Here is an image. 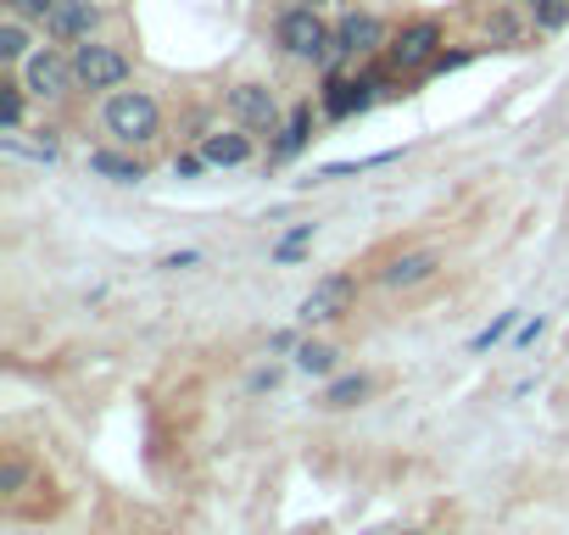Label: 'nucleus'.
<instances>
[{
	"instance_id": "nucleus-1",
	"label": "nucleus",
	"mask_w": 569,
	"mask_h": 535,
	"mask_svg": "<svg viewBox=\"0 0 569 535\" xmlns=\"http://www.w3.org/2000/svg\"><path fill=\"white\" fill-rule=\"evenodd\" d=\"M101 118H107V134L123 140V145H146V140H157V129H162V107H157L146 90H118Z\"/></svg>"
},
{
	"instance_id": "nucleus-2",
	"label": "nucleus",
	"mask_w": 569,
	"mask_h": 535,
	"mask_svg": "<svg viewBox=\"0 0 569 535\" xmlns=\"http://www.w3.org/2000/svg\"><path fill=\"white\" fill-rule=\"evenodd\" d=\"M279 46L291 51L297 62H325L330 51H336V29H325V18L313 12V7H291L279 18Z\"/></svg>"
},
{
	"instance_id": "nucleus-3",
	"label": "nucleus",
	"mask_w": 569,
	"mask_h": 535,
	"mask_svg": "<svg viewBox=\"0 0 569 535\" xmlns=\"http://www.w3.org/2000/svg\"><path fill=\"white\" fill-rule=\"evenodd\" d=\"M73 73H79V84H84V90H118V84L129 79V57H123V51H112V46L84 40V46L73 51Z\"/></svg>"
},
{
	"instance_id": "nucleus-4",
	"label": "nucleus",
	"mask_w": 569,
	"mask_h": 535,
	"mask_svg": "<svg viewBox=\"0 0 569 535\" xmlns=\"http://www.w3.org/2000/svg\"><path fill=\"white\" fill-rule=\"evenodd\" d=\"M79 73H73V62L68 57H57V51H34L29 62H23V84H29V95H40V101H57V95H68V84H73Z\"/></svg>"
},
{
	"instance_id": "nucleus-5",
	"label": "nucleus",
	"mask_w": 569,
	"mask_h": 535,
	"mask_svg": "<svg viewBox=\"0 0 569 535\" xmlns=\"http://www.w3.org/2000/svg\"><path fill=\"white\" fill-rule=\"evenodd\" d=\"M352 307V280L347 274H330V280H319L313 291H308V302L297 307V319L302 324H330V319H341Z\"/></svg>"
},
{
	"instance_id": "nucleus-6",
	"label": "nucleus",
	"mask_w": 569,
	"mask_h": 535,
	"mask_svg": "<svg viewBox=\"0 0 569 535\" xmlns=\"http://www.w3.org/2000/svg\"><path fill=\"white\" fill-rule=\"evenodd\" d=\"M380 46H386V23H380V18L347 12V18L336 23V51H341V57H369V51H380Z\"/></svg>"
},
{
	"instance_id": "nucleus-7",
	"label": "nucleus",
	"mask_w": 569,
	"mask_h": 535,
	"mask_svg": "<svg viewBox=\"0 0 569 535\" xmlns=\"http://www.w3.org/2000/svg\"><path fill=\"white\" fill-rule=\"evenodd\" d=\"M436 46H441V29H436V23H413V29L391 46V68H397V73L436 68Z\"/></svg>"
},
{
	"instance_id": "nucleus-8",
	"label": "nucleus",
	"mask_w": 569,
	"mask_h": 535,
	"mask_svg": "<svg viewBox=\"0 0 569 535\" xmlns=\"http://www.w3.org/2000/svg\"><path fill=\"white\" fill-rule=\"evenodd\" d=\"M229 112H234L246 129H268V134H273V123H279V101H273V90H262V84H234V90H229Z\"/></svg>"
},
{
	"instance_id": "nucleus-9",
	"label": "nucleus",
	"mask_w": 569,
	"mask_h": 535,
	"mask_svg": "<svg viewBox=\"0 0 569 535\" xmlns=\"http://www.w3.org/2000/svg\"><path fill=\"white\" fill-rule=\"evenodd\" d=\"M90 29H96L90 0H57V7L46 12V34L51 40H90Z\"/></svg>"
},
{
	"instance_id": "nucleus-10",
	"label": "nucleus",
	"mask_w": 569,
	"mask_h": 535,
	"mask_svg": "<svg viewBox=\"0 0 569 535\" xmlns=\"http://www.w3.org/2000/svg\"><path fill=\"white\" fill-rule=\"evenodd\" d=\"M430 274H436V251H408V256H397V262L386 268L380 280H386L391 291H408V285H425Z\"/></svg>"
},
{
	"instance_id": "nucleus-11",
	"label": "nucleus",
	"mask_w": 569,
	"mask_h": 535,
	"mask_svg": "<svg viewBox=\"0 0 569 535\" xmlns=\"http://www.w3.org/2000/svg\"><path fill=\"white\" fill-rule=\"evenodd\" d=\"M201 157L212 168H240V162H251V140L246 134H207L201 140Z\"/></svg>"
},
{
	"instance_id": "nucleus-12",
	"label": "nucleus",
	"mask_w": 569,
	"mask_h": 535,
	"mask_svg": "<svg viewBox=\"0 0 569 535\" xmlns=\"http://www.w3.org/2000/svg\"><path fill=\"white\" fill-rule=\"evenodd\" d=\"M90 173H101L112 184H140L146 179V168L129 162V157H118V151H90Z\"/></svg>"
},
{
	"instance_id": "nucleus-13",
	"label": "nucleus",
	"mask_w": 569,
	"mask_h": 535,
	"mask_svg": "<svg viewBox=\"0 0 569 535\" xmlns=\"http://www.w3.org/2000/svg\"><path fill=\"white\" fill-rule=\"evenodd\" d=\"M369 90H375V84H330L325 112H330V118H352V112L369 107Z\"/></svg>"
},
{
	"instance_id": "nucleus-14",
	"label": "nucleus",
	"mask_w": 569,
	"mask_h": 535,
	"mask_svg": "<svg viewBox=\"0 0 569 535\" xmlns=\"http://www.w3.org/2000/svg\"><path fill=\"white\" fill-rule=\"evenodd\" d=\"M369 391H375V385H369L363 374H341V380H330V391H325V407H358Z\"/></svg>"
},
{
	"instance_id": "nucleus-15",
	"label": "nucleus",
	"mask_w": 569,
	"mask_h": 535,
	"mask_svg": "<svg viewBox=\"0 0 569 535\" xmlns=\"http://www.w3.org/2000/svg\"><path fill=\"white\" fill-rule=\"evenodd\" d=\"M302 145H308V107H302V112H291V123L279 129V140H273V157L284 162V157H297Z\"/></svg>"
},
{
	"instance_id": "nucleus-16",
	"label": "nucleus",
	"mask_w": 569,
	"mask_h": 535,
	"mask_svg": "<svg viewBox=\"0 0 569 535\" xmlns=\"http://www.w3.org/2000/svg\"><path fill=\"white\" fill-rule=\"evenodd\" d=\"M29 29L12 18V23H0V62H29Z\"/></svg>"
},
{
	"instance_id": "nucleus-17",
	"label": "nucleus",
	"mask_w": 569,
	"mask_h": 535,
	"mask_svg": "<svg viewBox=\"0 0 569 535\" xmlns=\"http://www.w3.org/2000/svg\"><path fill=\"white\" fill-rule=\"evenodd\" d=\"M297 369H302V374H336V352L319 346V341H302V346H297Z\"/></svg>"
},
{
	"instance_id": "nucleus-18",
	"label": "nucleus",
	"mask_w": 569,
	"mask_h": 535,
	"mask_svg": "<svg viewBox=\"0 0 569 535\" xmlns=\"http://www.w3.org/2000/svg\"><path fill=\"white\" fill-rule=\"evenodd\" d=\"M23 95L29 84H0V123L7 129H23Z\"/></svg>"
},
{
	"instance_id": "nucleus-19",
	"label": "nucleus",
	"mask_w": 569,
	"mask_h": 535,
	"mask_svg": "<svg viewBox=\"0 0 569 535\" xmlns=\"http://www.w3.org/2000/svg\"><path fill=\"white\" fill-rule=\"evenodd\" d=\"M530 18H536V29L558 34V29L569 23V0H536V7H530Z\"/></svg>"
},
{
	"instance_id": "nucleus-20",
	"label": "nucleus",
	"mask_w": 569,
	"mask_h": 535,
	"mask_svg": "<svg viewBox=\"0 0 569 535\" xmlns=\"http://www.w3.org/2000/svg\"><path fill=\"white\" fill-rule=\"evenodd\" d=\"M308 240H313V223H297V229H291V234H284V240H279V245H273V256H279V262H297V256H302V245H308Z\"/></svg>"
},
{
	"instance_id": "nucleus-21",
	"label": "nucleus",
	"mask_w": 569,
	"mask_h": 535,
	"mask_svg": "<svg viewBox=\"0 0 569 535\" xmlns=\"http://www.w3.org/2000/svg\"><path fill=\"white\" fill-rule=\"evenodd\" d=\"M513 319H519V313H502V319H491V324H486V330L475 335V352H486V346H497V341H502V335L513 330Z\"/></svg>"
},
{
	"instance_id": "nucleus-22",
	"label": "nucleus",
	"mask_w": 569,
	"mask_h": 535,
	"mask_svg": "<svg viewBox=\"0 0 569 535\" xmlns=\"http://www.w3.org/2000/svg\"><path fill=\"white\" fill-rule=\"evenodd\" d=\"M491 40H497V46H513V40H519V23H513L508 12H497V18H491Z\"/></svg>"
},
{
	"instance_id": "nucleus-23",
	"label": "nucleus",
	"mask_w": 569,
	"mask_h": 535,
	"mask_svg": "<svg viewBox=\"0 0 569 535\" xmlns=\"http://www.w3.org/2000/svg\"><path fill=\"white\" fill-rule=\"evenodd\" d=\"M201 168H212V162H207V157H179V162H173V173H179V179H196Z\"/></svg>"
},
{
	"instance_id": "nucleus-24",
	"label": "nucleus",
	"mask_w": 569,
	"mask_h": 535,
	"mask_svg": "<svg viewBox=\"0 0 569 535\" xmlns=\"http://www.w3.org/2000/svg\"><path fill=\"white\" fill-rule=\"evenodd\" d=\"M23 480H29V468H23V463H7V468H0V485H7V491H18Z\"/></svg>"
},
{
	"instance_id": "nucleus-25",
	"label": "nucleus",
	"mask_w": 569,
	"mask_h": 535,
	"mask_svg": "<svg viewBox=\"0 0 569 535\" xmlns=\"http://www.w3.org/2000/svg\"><path fill=\"white\" fill-rule=\"evenodd\" d=\"M12 7H18L23 18H46V12L57 7V0H12Z\"/></svg>"
},
{
	"instance_id": "nucleus-26",
	"label": "nucleus",
	"mask_w": 569,
	"mask_h": 535,
	"mask_svg": "<svg viewBox=\"0 0 569 535\" xmlns=\"http://www.w3.org/2000/svg\"><path fill=\"white\" fill-rule=\"evenodd\" d=\"M541 330H547V319H541V313H536V319H530V324H525V330H519V346H530V341H536V335H541Z\"/></svg>"
},
{
	"instance_id": "nucleus-27",
	"label": "nucleus",
	"mask_w": 569,
	"mask_h": 535,
	"mask_svg": "<svg viewBox=\"0 0 569 535\" xmlns=\"http://www.w3.org/2000/svg\"><path fill=\"white\" fill-rule=\"evenodd\" d=\"M375 162H386V157H375ZM375 162H358V168H375ZM341 173H352V162H336V168H325V179H341Z\"/></svg>"
},
{
	"instance_id": "nucleus-28",
	"label": "nucleus",
	"mask_w": 569,
	"mask_h": 535,
	"mask_svg": "<svg viewBox=\"0 0 569 535\" xmlns=\"http://www.w3.org/2000/svg\"><path fill=\"white\" fill-rule=\"evenodd\" d=\"M513 7H525V12H530V7H536V0H513Z\"/></svg>"
},
{
	"instance_id": "nucleus-29",
	"label": "nucleus",
	"mask_w": 569,
	"mask_h": 535,
	"mask_svg": "<svg viewBox=\"0 0 569 535\" xmlns=\"http://www.w3.org/2000/svg\"><path fill=\"white\" fill-rule=\"evenodd\" d=\"M302 7H319V0H302Z\"/></svg>"
}]
</instances>
